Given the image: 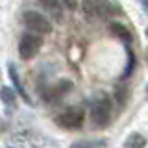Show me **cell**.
Here are the masks:
<instances>
[{"instance_id":"ba28073f","label":"cell","mask_w":148,"mask_h":148,"mask_svg":"<svg viewBox=\"0 0 148 148\" xmlns=\"http://www.w3.org/2000/svg\"><path fill=\"white\" fill-rule=\"evenodd\" d=\"M39 2L56 22H63V8L65 6L61 4V0H39Z\"/></svg>"},{"instance_id":"9a60e30c","label":"cell","mask_w":148,"mask_h":148,"mask_svg":"<svg viewBox=\"0 0 148 148\" xmlns=\"http://www.w3.org/2000/svg\"><path fill=\"white\" fill-rule=\"evenodd\" d=\"M61 4L67 9H71V11H74V9L78 8V0H61Z\"/></svg>"},{"instance_id":"8fae6325","label":"cell","mask_w":148,"mask_h":148,"mask_svg":"<svg viewBox=\"0 0 148 148\" xmlns=\"http://www.w3.org/2000/svg\"><path fill=\"white\" fill-rule=\"evenodd\" d=\"M146 146V139L141 133H130L128 139L124 141V148H145Z\"/></svg>"},{"instance_id":"7a4b0ae2","label":"cell","mask_w":148,"mask_h":148,"mask_svg":"<svg viewBox=\"0 0 148 148\" xmlns=\"http://www.w3.org/2000/svg\"><path fill=\"white\" fill-rule=\"evenodd\" d=\"M82 8L89 17L96 18H106L120 11L113 0H82Z\"/></svg>"},{"instance_id":"7c38bea8","label":"cell","mask_w":148,"mask_h":148,"mask_svg":"<svg viewBox=\"0 0 148 148\" xmlns=\"http://www.w3.org/2000/svg\"><path fill=\"white\" fill-rule=\"evenodd\" d=\"M115 96H117V102H119V106L122 108V106L128 102V96H130V91H128V87H126V85H119L117 89H115Z\"/></svg>"},{"instance_id":"30bf717a","label":"cell","mask_w":148,"mask_h":148,"mask_svg":"<svg viewBox=\"0 0 148 148\" xmlns=\"http://www.w3.org/2000/svg\"><path fill=\"white\" fill-rule=\"evenodd\" d=\"M0 100L4 102V106L8 108V111H13L17 106V92L11 87H0Z\"/></svg>"},{"instance_id":"6da1fadb","label":"cell","mask_w":148,"mask_h":148,"mask_svg":"<svg viewBox=\"0 0 148 148\" xmlns=\"http://www.w3.org/2000/svg\"><path fill=\"white\" fill-rule=\"evenodd\" d=\"M111 113H113V104L111 98L104 92H100L91 104V124L96 130H104L111 122Z\"/></svg>"},{"instance_id":"5b68a950","label":"cell","mask_w":148,"mask_h":148,"mask_svg":"<svg viewBox=\"0 0 148 148\" xmlns=\"http://www.w3.org/2000/svg\"><path fill=\"white\" fill-rule=\"evenodd\" d=\"M83 119H85V115H83L82 108H69L56 117V124L65 130H78L82 128Z\"/></svg>"},{"instance_id":"2e32d148","label":"cell","mask_w":148,"mask_h":148,"mask_svg":"<svg viewBox=\"0 0 148 148\" xmlns=\"http://www.w3.org/2000/svg\"><path fill=\"white\" fill-rule=\"evenodd\" d=\"M139 2H141V6L145 8V11L148 13V0H139Z\"/></svg>"},{"instance_id":"e0dca14e","label":"cell","mask_w":148,"mask_h":148,"mask_svg":"<svg viewBox=\"0 0 148 148\" xmlns=\"http://www.w3.org/2000/svg\"><path fill=\"white\" fill-rule=\"evenodd\" d=\"M146 100H148V85H146Z\"/></svg>"},{"instance_id":"8992f818","label":"cell","mask_w":148,"mask_h":148,"mask_svg":"<svg viewBox=\"0 0 148 148\" xmlns=\"http://www.w3.org/2000/svg\"><path fill=\"white\" fill-rule=\"evenodd\" d=\"M71 89H72V82L61 80V82L56 83L54 87H48V89H46V92H45V100H48L50 104H56V102H59Z\"/></svg>"},{"instance_id":"ac0fdd59","label":"cell","mask_w":148,"mask_h":148,"mask_svg":"<svg viewBox=\"0 0 148 148\" xmlns=\"http://www.w3.org/2000/svg\"><path fill=\"white\" fill-rule=\"evenodd\" d=\"M146 37H148V28H146Z\"/></svg>"},{"instance_id":"9c48e42d","label":"cell","mask_w":148,"mask_h":148,"mask_svg":"<svg viewBox=\"0 0 148 148\" xmlns=\"http://www.w3.org/2000/svg\"><path fill=\"white\" fill-rule=\"evenodd\" d=\"M109 32L115 37H119V39L122 41L126 46L132 45V39H133V37H132V32H130L124 24H120V22H111V24H109Z\"/></svg>"},{"instance_id":"52a82bcc","label":"cell","mask_w":148,"mask_h":148,"mask_svg":"<svg viewBox=\"0 0 148 148\" xmlns=\"http://www.w3.org/2000/svg\"><path fill=\"white\" fill-rule=\"evenodd\" d=\"M8 72H9V80H11L13 87H15V92H18V96H21L26 104H30V96H28V92L24 89V85H22L21 78H18V72H17V69H15L13 63H8Z\"/></svg>"},{"instance_id":"3957f363","label":"cell","mask_w":148,"mask_h":148,"mask_svg":"<svg viewBox=\"0 0 148 148\" xmlns=\"http://www.w3.org/2000/svg\"><path fill=\"white\" fill-rule=\"evenodd\" d=\"M41 46H43V39L37 34L26 32V34L21 37V41H18V56H21V59L28 61V59L35 58V56L39 54Z\"/></svg>"},{"instance_id":"277c9868","label":"cell","mask_w":148,"mask_h":148,"mask_svg":"<svg viewBox=\"0 0 148 148\" xmlns=\"http://www.w3.org/2000/svg\"><path fill=\"white\" fill-rule=\"evenodd\" d=\"M22 22L32 34H50L52 32V22L39 11H24Z\"/></svg>"},{"instance_id":"5bb4252c","label":"cell","mask_w":148,"mask_h":148,"mask_svg":"<svg viewBox=\"0 0 148 148\" xmlns=\"http://www.w3.org/2000/svg\"><path fill=\"white\" fill-rule=\"evenodd\" d=\"M126 50H128V67L124 69L122 78H128L130 74L133 72V69H135V56H133V52H132V48H130V46H126Z\"/></svg>"},{"instance_id":"4fadbf2b","label":"cell","mask_w":148,"mask_h":148,"mask_svg":"<svg viewBox=\"0 0 148 148\" xmlns=\"http://www.w3.org/2000/svg\"><path fill=\"white\" fill-rule=\"evenodd\" d=\"M102 146H106V141L100 139V141H78L71 148H102Z\"/></svg>"}]
</instances>
